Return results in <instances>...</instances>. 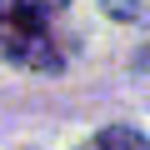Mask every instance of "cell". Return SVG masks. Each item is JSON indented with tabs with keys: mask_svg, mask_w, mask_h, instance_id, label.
Wrapping results in <instances>:
<instances>
[{
	"mask_svg": "<svg viewBox=\"0 0 150 150\" xmlns=\"http://www.w3.org/2000/svg\"><path fill=\"white\" fill-rule=\"evenodd\" d=\"M100 5H105V15H110V20H145L140 0H100Z\"/></svg>",
	"mask_w": 150,
	"mask_h": 150,
	"instance_id": "3957f363",
	"label": "cell"
},
{
	"mask_svg": "<svg viewBox=\"0 0 150 150\" xmlns=\"http://www.w3.org/2000/svg\"><path fill=\"white\" fill-rule=\"evenodd\" d=\"M90 150H145V135H140L135 125H105V130L90 140Z\"/></svg>",
	"mask_w": 150,
	"mask_h": 150,
	"instance_id": "7a4b0ae2",
	"label": "cell"
},
{
	"mask_svg": "<svg viewBox=\"0 0 150 150\" xmlns=\"http://www.w3.org/2000/svg\"><path fill=\"white\" fill-rule=\"evenodd\" d=\"M65 0H0V60L20 70L55 75L65 65V50L50 30Z\"/></svg>",
	"mask_w": 150,
	"mask_h": 150,
	"instance_id": "6da1fadb",
	"label": "cell"
}]
</instances>
